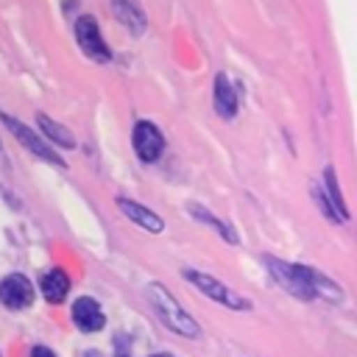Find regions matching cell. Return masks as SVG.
Returning <instances> with one entry per match:
<instances>
[{"label": "cell", "instance_id": "6da1fadb", "mask_svg": "<svg viewBox=\"0 0 357 357\" xmlns=\"http://www.w3.org/2000/svg\"><path fill=\"white\" fill-rule=\"evenodd\" d=\"M262 262H265V268H268V273L287 290V293H293V296H298V298H329V301H340L343 298V293H340V287L332 282V279H326L324 273H318L315 268H307V265H293V262H282V259H276V257H262Z\"/></svg>", "mask_w": 357, "mask_h": 357}, {"label": "cell", "instance_id": "7a4b0ae2", "mask_svg": "<svg viewBox=\"0 0 357 357\" xmlns=\"http://www.w3.org/2000/svg\"><path fill=\"white\" fill-rule=\"evenodd\" d=\"M145 296H148V301H151V307H153V312H156V318L167 326V329H173L176 335H184V337H201V326H198V321L170 296V290L165 287V284H159V282H151L148 287H145Z\"/></svg>", "mask_w": 357, "mask_h": 357}, {"label": "cell", "instance_id": "3957f363", "mask_svg": "<svg viewBox=\"0 0 357 357\" xmlns=\"http://www.w3.org/2000/svg\"><path fill=\"white\" fill-rule=\"evenodd\" d=\"M184 279H187L190 284H195L204 296H209V298H212V301H218V304H226V307H231V310H251V301H248V298L237 296L229 284L218 282V279H215V276H209V273H201V271L187 268V271H184Z\"/></svg>", "mask_w": 357, "mask_h": 357}, {"label": "cell", "instance_id": "277c9868", "mask_svg": "<svg viewBox=\"0 0 357 357\" xmlns=\"http://www.w3.org/2000/svg\"><path fill=\"white\" fill-rule=\"evenodd\" d=\"M75 39H78L81 50H84L89 59H95V61H100V64H109V61H112V50H109V45L103 42L100 28H98V20H95L92 14H84V17L75 20Z\"/></svg>", "mask_w": 357, "mask_h": 357}, {"label": "cell", "instance_id": "5b68a950", "mask_svg": "<svg viewBox=\"0 0 357 357\" xmlns=\"http://www.w3.org/2000/svg\"><path fill=\"white\" fill-rule=\"evenodd\" d=\"M0 120L6 123V128L20 139V145H25L33 156H39V159H45V162H50V165H56V167H64V159L39 137V134H33L28 126H22L20 120H14L11 114H6V112H0Z\"/></svg>", "mask_w": 357, "mask_h": 357}, {"label": "cell", "instance_id": "8992f818", "mask_svg": "<svg viewBox=\"0 0 357 357\" xmlns=\"http://www.w3.org/2000/svg\"><path fill=\"white\" fill-rule=\"evenodd\" d=\"M131 142H134L137 156H139L145 165L156 162V159L162 156V151H165V137H162V131H159L153 123H148V120H139V123L134 126Z\"/></svg>", "mask_w": 357, "mask_h": 357}, {"label": "cell", "instance_id": "52a82bcc", "mask_svg": "<svg viewBox=\"0 0 357 357\" xmlns=\"http://www.w3.org/2000/svg\"><path fill=\"white\" fill-rule=\"evenodd\" d=\"M0 301L8 310L31 307V301H33V284H31V279L22 276V273H8L0 282Z\"/></svg>", "mask_w": 357, "mask_h": 357}, {"label": "cell", "instance_id": "ba28073f", "mask_svg": "<svg viewBox=\"0 0 357 357\" xmlns=\"http://www.w3.org/2000/svg\"><path fill=\"white\" fill-rule=\"evenodd\" d=\"M73 321H75V326L81 332H98V329H103L106 315H103V310H100V304L95 298L81 296V298L73 301Z\"/></svg>", "mask_w": 357, "mask_h": 357}, {"label": "cell", "instance_id": "9c48e42d", "mask_svg": "<svg viewBox=\"0 0 357 357\" xmlns=\"http://www.w3.org/2000/svg\"><path fill=\"white\" fill-rule=\"evenodd\" d=\"M117 209H120L128 220H134L137 226H142L145 231L159 234V231L165 229V220H162L156 212H151L148 206H142V204H137V201H131V198H117Z\"/></svg>", "mask_w": 357, "mask_h": 357}, {"label": "cell", "instance_id": "30bf717a", "mask_svg": "<svg viewBox=\"0 0 357 357\" xmlns=\"http://www.w3.org/2000/svg\"><path fill=\"white\" fill-rule=\"evenodd\" d=\"M112 8H114V17L128 28V33L139 36L145 31L148 20H145V11H142L139 0H112Z\"/></svg>", "mask_w": 357, "mask_h": 357}, {"label": "cell", "instance_id": "8fae6325", "mask_svg": "<svg viewBox=\"0 0 357 357\" xmlns=\"http://www.w3.org/2000/svg\"><path fill=\"white\" fill-rule=\"evenodd\" d=\"M39 290H42V296H45L50 304H61V301L67 298V293H70V279H67V273H64L61 268H50V271L42 273Z\"/></svg>", "mask_w": 357, "mask_h": 357}, {"label": "cell", "instance_id": "7c38bea8", "mask_svg": "<svg viewBox=\"0 0 357 357\" xmlns=\"http://www.w3.org/2000/svg\"><path fill=\"white\" fill-rule=\"evenodd\" d=\"M212 100H215V112H218L223 120H231V117L237 114V95H234L231 81H229L223 73L215 75V95H212Z\"/></svg>", "mask_w": 357, "mask_h": 357}, {"label": "cell", "instance_id": "4fadbf2b", "mask_svg": "<svg viewBox=\"0 0 357 357\" xmlns=\"http://www.w3.org/2000/svg\"><path fill=\"white\" fill-rule=\"evenodd\" d=\"M36 123H39V128H42L45 139H50V142H56V145H61V148H75V139H73V134H70L64 126L53 123L47 114H36Z\"/></svg>", "mask_w": 357, "mask_h": 357}, {"label": "cell", "instance_id": "5bb4252c", "mask_svg": "<svg viewBox=\"0 0 357 357\" xmlns=\"http://www.w3.org/2000/svg\"><path fill=\"white\" fill-rule=\"evenodd\" d=\"M190 215L195 218V220H204V223H209L220 237H226V243H231V245H237V234L231 231V226L226 223V220H220V218H215L209 209H204V206H198V204H190Z\"/></svg>", "mask_w": 357, "mask_h": 357}, {"label": "cell", "instance_id": "9a60e30c", "mask_svg": "<svg viewBox=\"0 0 357 357\" xmlns=\"http://www.w3.org/2000/svg\"><path fill=\"white\" fill-rule=\"evenodd\" d=\"M324 184H326V198H329V204L335 206V212H337V218L340 220H349V209H346V201H343V195H340V187H337V176H335V170L332 167H326L324 170Z\"/></svg>", "mask_w": 357, "mask_h": 357}, {"label": "cell", "instance_id": "2e32d148", "mask_svg": "<svg viewBox=\"0 0 357 357\" xmlns=\"http://www.w3.org/2000/svg\"><path fill=\"white\" fill-rule=\"evenodd\" d=\"M312 198H315V204L324 209V215H326L329 220H335V223L340 220V218H337V212H335V206H332V204H329V198L324 195V190H312ZM340 223H343V220H340Z\"/></svg>", "mask_w": 357, "mask_h": 357}, {"label": "cell", "instance_id": "e0dca14e", "mask_svg": "<svg viewBox=\"0 0 357 357\" xmlns=\"http://www.w3.org/2000/svg\"><path fill=\"white\" fill-rule=\"evenodd\" d=\"M31 357H56L50 349H45V346H33V351H31Z\"/></svg>", "mask_w": 357, "mask_h": 357}, {"label": "cell", "instance_id": "ac0fdd59", "mask_svg": "<svg viewBox=\"0 0 357 357\" xmlns=\"http://www.w3.org/2000/svg\"><path fill=\"white\" fill-rule=\"evenodd\" d=\"M84 357H103V354H100V351H86Z\"/></svg>", "mask_w": 357, "mask_h": 357}, {"label": "cell", "instance_id": "d6986e66", "mask_svg": "<svg viewBox=\"0 0 357 357\" xmlns=\"http://www.w3.org/2000/svg\"><path fill=\"white\" fill-rule=\"evenodd\" d=\"M151 357H170V354H151Z\"/></svg>", "mask_w": 357, "mask_h": 357}, {"label": "cell", "instance_id": "ffe728a7", "mask_svg": "<svg viewBox=\"0 0 357 357\" xmlns=\"http://www.w3.org/2000/svg\"><path fill=\"white\" fill-rule=\"evenodd\" d=\"M117 357H128V354H117Z\"/></svg>", "mask_w": 357, "mask_h": 357}]
</instances>
